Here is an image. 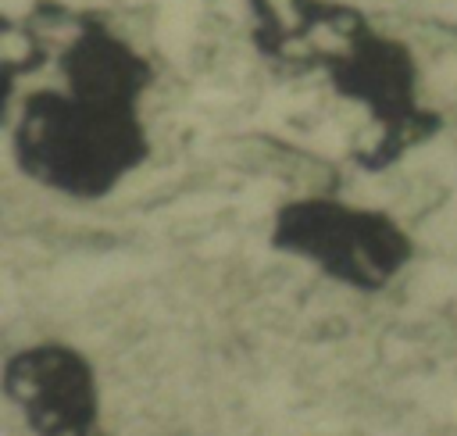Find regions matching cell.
<instances>
[{"label":"cell","instance_id":"277c9868","mask_svg":"<svg viewBox=\"0 0 457 436\" xmlns=\"http://www.w3.org/2000/svg\"><path fill=\"white\" fill-rule=\"evenodd\" d=\"M4 393L39 436H104L93 365L68 343H32L7 357Z\"/></svg>","mask_w":457,"mask_h":436},{"label":"cell","instance_id":"3957f363","mask_svg":"<svg viewBox=\"0 0 457 436\" xmlns=\"http://www.w3.org/2000/svg\"><path fill=\"white\" fill-rule=\"evenodd\" d=\"M268 239L275 250L361 293L389 286L414 257V243L393 214L332 197L286 200L271 218Z\"/></svg>","mask_w":457,"mask_h":436},{"label":"cell","instance_id":"8992f818","mask_svg":"<svg viewBox=\"0 0 457 436\" xmlns=\"http://www.w3.org/2000/svg\"><path fill=\"white\" fill-rule=\"evenodd\" d=\"M318 7L321 0H250L257 50L289 64L307 32L314 29Z\"/></svg>","mask_w":457,"mask_h":436},{"label":"cell","instance_id":"6da1fadb","mask_svg":"<svg viewBox=\"0 0 457 436\" xmlns=\"http://www.w3.org/2000/svg\"><path fill=\"white\" fill-rule=\"evenodd\" d=\"M14 164L61 197L100 200L150 154L139 107L54 89H29L7 111Z\"/></svg>","mask_w":457,"mask_h":436},{"label":"cell","instance_id":"7a4b0ae2","mask_svg":"<svg viewBox=\"0 0 457 436\" xmlns=\"http://www.w3.org/2000/svg\"><path fill=\"white\" fill-rule=\"evenodd\" d=\"M289 64H314L328 75L332 89L368 111L375 122L371 150L357 154L364 168H386L400 161L411 147L439 132V114L418 100V64L414 54L346 4L321 0L314 29L300 43Z\"/></svg>","mask_w":457,"mask_h":436},{"label":"cell","instance_id":"5b68a950","mask_svg":"<svg viewBox=\"0 0 457 436\" xmlns=\"http://www.w3.org/2000/svg\"><path fill=\"white\" fill-rule=\"evenodd\" d=\"M57 71L68 93L129 107H139V96L154 82L150 61L100 18H75L71 36L57 50Z\"/></svg>","mask_w":457,"mask_h":436}]
</instances>
